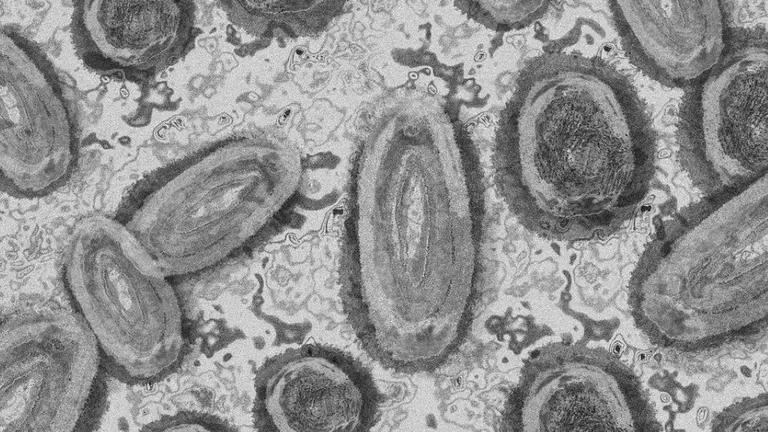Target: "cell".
Instances as JSON below:
<instances>
[{
	"label": "cell",
	"mask_w": 768,
	"mask_h": 432,
	"mask_svg": "<svg viewBox=\"0 0 768 432\" xmlns=\"http://www.w3.org/2000/svg\"><path fill=\"white\" fill-rule=\"evenodd\" d=\"M352 227L360 336L384 364L425 371L466 337L479 291L484 189L462 124L417 100L366 147Z\"/></svg>",
	"instance_id": "obj_1"
},
{
	"label": "cell",
	"mask_w": 768,
	"mask_h": 432,
	"mask_svg": "<svg viewBox=\"0 0 768 432\" xmlns=\"http://www.w3.org/2000/svg\"><path fill=\"white\" fill-rule=\"evenodd\" d=\"M655 138L635 87L590 57L559 52L531 62L503 111L496 182L514 215L544 235L593 231L646 195Z\"/></svg>",
	"instance_id": "obj_2"
},
{
	"label": "cell",
	"mask_w": 768,
	"mask_h": 432,
	"mask_svg": "<svg viewBox=\"0 0 768 432\" xmlns=\"http://www.w3.org/2000/svg\"><path fill=\"white\" fill-rule=\"evenodd\" d=\"M62 267L75 312L93 335L106 371L144 385L176 370L186 345L179 299L169 276L121 220H80Z\"/></svg>",
	"instance_id": "obj_3"
},
{
	"label": "cell",
	"mask_w": 768,
	"mask_h": 432,
	"mask_svg": "<svg viewBox=\"0 0 768 432\" xmlns=\"http://www.w3.org/2000/svg\"><path fill=\"white\" fill-rule=\"evenodd\" d=\"M243 144L216 143L167 166L128 200L119 220L169 277L202 272L240 254L289 199L290 186L264 182L267 176L248 183Z\"/></svg>",
	"instance_id": "obj_4"
},
{
	"label": "cell",
	"mask_w": 768,
	"mask_h": 432,
	"mask_svg": "<svg viewBox=\"0 0 768 432\" xmlns=\"http://www.w3.org/2000/svg\"><path fill=\"white\" fill-rule=\"evenodd\" d=\"M0 368V432H68L87 423L105 366L76 312L45 308L3 323Z\"/></svg>",
	"instance_id": "obj_5"
},
{
	"label": "cell",
	"mask_w": 768,
	"mask_h": 432,
	"mask_svg": "<svg viewBox=\"0 0 768 432\" xmlns=\"http://www.w3.org/2000/svg\"><path fill=\"white\" fill-rule=\"evenodd\" d=\"M766 36L727 47L720 62L688 88L679 126L681 160L710 196L741 189L768 167Z\"/></svg>",
	"instance_id": "obj_6"
},
{
	"label": "cell",
	"mask_w": 768,
	"mask_h": 432,
	"mask_svg": "<svg viewBox=\"0 0 768 432\" xmlns=\"http://www.w3.org/2000/svg\"><path fill=\"white\" fill-rule=\"evenodd\" d=\"M0 50L2 190L42 197L63 186L77 165L72 107L54 67L24 35L3 29Z\"/></svg>",
	"instance_id": "obj_7"
},
{
	"label": "cell",
	"mask_w": 768,
	"mask_h": 432,
	"mask_svg": "<svg viewBox=\"0 0 768 432\" xmlns=\"http://www.w3.org/2000/svg\"><path fill=\"white\" fill-rule=\"evenodd\" d=\"M608 6L627 57L667 87H691L720 62L728 47L721 2L610 1Z\"/></svg>",
	"instance_id": "obj_8"
},
{
	"label": "cell",
	"mask_w": 768,
	"mask_h": 432,
	"mask_svg": "<svg viewBox=\"0 0 768 432\" xmlns=\"http://www.w3.org/2000/svg\"><path fill=\"white\" fill-rule=\"evenodd\" d=\"M266 423L293 432L359 431L373 414L367 381L350 364L320 351L277 361L260 385Z\"/></svg>",
	"instance_id": "obj_9"
},
{
	"label": "cell",
	"mask_w": 768,
	"mask_h": 432,
	"mask_svg": "<svg viewBox=\"0 0 768 432\" xmlns=\"http://www.w3.org/2000/svg\"><path fill=\"white\" fill-rule=\"evenodd\" d=\"M185 1H81L72 31L80 53L107 68L157 73L179 58L193 30Z\"/></svg>",
	"instance_id": "obj_10"
},
{
	"label": "cell",
	"mask_w": 768,
	"mask_h": 432,
	"mask_svg": "<svg viewBox=\"0 0 768 432\" xmlns=\"http://www.w3.org/2000/svg\"><path fill=\"white\" fill-rule=\"evenodd\" d=\"M468 13L487 26H524L548 9L547 2H464Z\"/></svg>",
	"instance_id": "obj_11"
},
{
	"label": "cell",
	"mask_w": 768,
	"mask_h": 432,
	"mask_svg": "<svg viewBox=\"0 0 768 432\" xmlns=\"http://www.w3.org/2000/svg\"><path fill=\"white\" fill-rule=\"evenodd\" d=\"M143 429L153 431H216L230 430L231 428L211 416L181 412L163 416Z\"/></svg>",
	"instance_id": "obj_12"
},
{
	"label": "cell",
	"mask_w": 768,
	"mask_h": 432,
	"mask_svg": "<svg viewBox=\"0 0 768 432\" xmlns=\"http://www.w3.org/2000/svg\"><path fill=\"white\" fill-rule=\"evenodd\" d=\"M623 347L619 343H614L612 346V352L614 355H619L622 351Z\"/></svg>",
	"instance_id": "obj_13"
},
{
	"label": "cell",
	"mask_w": 768,
	"mask_h": 432,
	"mask_svg": "<svg viewBox=\"0 0 768 432\" xmlns=\"http://www.w3.org/2000/svg\"><path fill=\"white\" fill-rule=\"evenodd\" d=\"M732 421H734V418H733V417H730L729 419H727V420H726V423H727V424H729V423H731Z\"/></svg>",
	"instance_id": "obj_14"
},
{
	"label": "cell",
	"mask_w": 768,
	"mask_h": 432,
	"mask_svg": "<svg viewBox=\"0 0 768 432\" xmlns=\"http://www.w3.org/2000/svg\"><path fill=\"white\" fill-rule=\"evenodd\" d=\"M639 359H645V355L644 354L639 355Z\"/></svg>",
	"instance_id": "obj_15"
}]
</instances>
